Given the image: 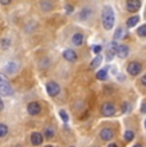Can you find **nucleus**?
<instances>
[{"instance_id":"f257e3e1","label":"nucleus","mask_w":146,"mask_h":147,"mask_svg":"<svg viewBox=\"0 0 146 147\" xmlns=\"http://www.w3.org/2000/svg\"><path fill=\"white\" fill-rule=\"evenodd\" d=\"M116 17H114V12L112 9V7L106 5V7L103 8L101 10V22H103V26L106 31L112 30L114 26V21H116Z\"/></svg>"},{"instance_id":"f03ea898","label":"nucleus","mask_w":146,"mask_h":147,"mask_svg":"<svg viewBox=\"0 0 146 147\" xmlns=\"http://www.w3.org/2000/svg\"><path fill=\"white\" fill-rule=\"evenodd\" d=\"M100 111H101V114L104 117H113L117 113V107L112 102H104L101 107H100Z\"/></svg>"},{"instance_id":"7ed1b4c3","label":"nucleus","mask_w":146,"mask_h":147,"mask_svg":"<svg viewBox=\"0 0 146 147\" xmlns=\"http://www.w3.org/2000/svg\"><path fill=\"white\" fill-rule=\"evenodd\" d=\"M46 92L49 96H51V97H55L57 95H59V92H60V87H59V84L57 82H49V83L46 84Z\"/></svg>"},{"instance_id":"20e7f679","label":"nucleus","mask_w":146,"mask_h":147,"mask_svg":"<svg viewBox=\"0 0 146 147\" xmlns=\"http://www.w3.org/2000/svg\"><path fill=\"white\" fill-rule=\"evenodd\" d=\"M142 70V65L140 63H137V61H131L130 64H128L127 67V72L128 74L133 76V77H136V76H139V73Z\"/></svg>"},{"instance_id":"39448f33","label":"nucleus","mask_w":146,"mask_h":147,"mask_svg":"<svg viewBox=\"0 0 146 147\" xmlns=\"http://www.w3.org/2000/svg\"><path fill=\"white\" fill-rule=\"evenodd\" d=\"M140 7H141V1L140 0H127L126 1V8L131 13H136L140 9Z\"/></svg>"},{"instance_id":"423d86ee","label":"nucleus","mask_w":146,"mask_h":147,"mask_svg":"<svg viewBox=\"0 0 146 147\" xmlns=\"http://www.w3.org/2000/svg\"><path fill=\"white\" fill-rule=\"evenodd\" d=\"M0 95H3V96L13 95V88H12V86L9 84V82L8 81L1 82V83H0Z\"/></svg>"},{"instance_id":"0eeeda50","label":"nucleus","mask_w":146,"mask_h":147,"mask_svg":"<svg viewBox=\"0 0 146 147\" xmlns=\"http://www.w3.org/2000/svg\"><path fill=\"white\" fill-rule=\"evenodd\" d=\"M27 111H28L30 115H37V114H40V111H41L40 104L36 102V101H32V102H30L28 106H27Z\"/></svg>"},{"instance_id":"6e6552de","label":"nucleus","mask_w":146,"mask_h":147,"mask_svg":"<svg viewBox=\"0 0 146 147\" xmlns=\"http://www.w3.org/2000/svg\"><path fill=\"white\" fill-rule=\"evenodd\" d=\"M128 54H130V47L126 46V45H119V46H117V51H116V55L118 58L120 59H124L128 56Z\"/></svg>"},{"instance_id":"1a4fd4ad","label":"nucleus","mask_w":146,"mask_h":147,"mask_svg":"<svg viewBox=\"0 0 146 147\" xmlns=\"http://www.w3.org/2000/svg\"><path fill=\"white\" fill-rule=\"evenodd\" d=\"M63 58L66 59L67 61H69V63H74V61L77 60V54H76L74 50L67 49L63 51Z\"/></svg>"},{"instance_id":"9d476101","label":"nucleus","mask_w":146,"mask_h":147,"mask_svg":"<svg viewBox=\"0 0 146 147\" xmlns=\"http://www.w3.org/2000/svg\"><path fill=\"white\" fill-rule=\"evenodd\" d=\"M43 142H44V136L41 133L33 132V133L31 134V143H32L33 146H40Z\"/></svg>"},{"instance_id":"9b49d317","label":"nucleus","mask_w":146,"mask_h":147,"mask_svg":"<svg viewBox=\"0 0 146 147\" xmlns=\"http://www.w3.org/2000/svg\"><path fill=\"white\" fill-rule=\"evenodd\" d=\"M113 137H114V132H113V129H110V128H104L103 131L100 132V138H101L103 141H110Z\"/></svg>"},{"instance_id":"f8f14e48","label":"nucleus","mask_w":146,"mask_h":147,"mask_svg":"<svg viewBox=\"0 0 146 147\" xmlns=\"http://www.w3.org/2000/svg\"><path fill=\"white\" fill-rule=\"evenodd\" d=\"M83 41H85V37H83L82 33L77 32V33H74V35L72 36V42H73L74 46H81V45L83 44Z\"/></svg>"},{"instance_id":"ddd939ff","label":"nucleus","mask_w":146,"mask_h":147,"mask_svg":"<svg viewBox=\"0 0 146 147\" xmlns=\"http://www.w3.org/2000/svg\"><path fill=\"white\" fill-rule=\"evenodd\" d=\"M117 46L118 45L116 44V42H112L110 45H109V49L108 51H106V58H108V60H112V59L116 56V51H117Z\"/></svg>"},{"instance_id":"4468645a","label":"nucleus","mask_w":146,"mask_h":147,"mask_svg":"<svg viewBox=\"0 0 146 147\" xmlns=\"http://www.w3.org/2000/svg\"><path fill=\"white\" fill-rule=\"evenodd\" d=\"M17 68H18V64L16 63V61H9V63L5 65V72L7 73H10V74H13V73H16Z\"/></svg>"},{"instance_id":"2eb2a0df","label":"nucleus","mask_w":146,"mask_h":147,"mask_svg":"<svg viewBox=\"0 0 146 147\" xmlns=\"http://www.w3.org/2000/svg\"><path fill=\"white\" fill-rule=\"evenodd\" d=\"M139 21H140V17L139 16H133V17H131V18L127 19L126 24H127V27H135L137 23H139Z\"/></svg>"},{"instance_id":"dca6fc26","label":"nucleus","mask_w":146,"mask_h":147,"mask_svg":"<svg viewBox=\"0 0 146 147\" xmlns=\"http://www.w3.org/2000/svg\"><path fill=\"white\" fill-rule=\"evenodd\" d=\"M44 137L46 138V140L53 138L54 137V129H53L51 127H46V128L44 129Z\"/></svg>"},{"instance_id":"f3484780","label":"nucleus","mask_w":146,"mask_h":147,"mask_svg":"<svg viewBox=\"0 0 146 147\" xmlns=\"http://www.w3.org/2000/svg\"><path fill=\"white\" fill-rule=\"evenodd\" d=\"M106 76H108V68H104V69H100L96 74V78L100 81L106 80Z\"/></svg>"},{"instance_id":"a211bd4d","label":"nucleus","mask_w":146,"mask_h":147,"mask_svg":"<svg viewBox=\"0 0 146 147\" xmlns=\"http://www.w3.org/2000/svg\"><path fill=\"white\" fill-rule=\"evenodd\" d=\"M40 5H41V8H43L44 10H50L53 8V3L50 1V0H43Z\"/></svg>"},{"instance_id":"6ab92c4d","label":"nucleus","mask_w":146,"mask_h":147,"mask_svg":"<svg viewBox=\"0 0 146 147\" xmlns=\"http://www.w3.org/2000/svg\"><path fill=\"white\" fill-rule=\"evenodd\" d=\"M101 61H103V58L100 55H97L96 58H95L94 60L91 61V65H90V67H91V68H97L100 64H101Z\"/></svg>"},{"instance_id":"aec40b11","label":"nucleus","mask_w":146,"mask_h":147,"mask_svg":"<svg viewBox=\"0 0 146 147\" xmlns=\"http://www.w3.org/2000/svg\"><path fill=\"white\" fill-rule=\"evenodd\" d=\"M135 138V133L132 131H126L124 133V141H127V142H130Z\"/></svg>"},{"instance_id":"412c9836","label":"nucleus","mask_w":146,"mask_h":147,"mask_svg":"<svg viewBox=\"0 0 146 147\" xmlns=\"http://www.w3.org/2000/svg\"><path fill=\"white\" fill-rule=\"evenodd\" d=\"M8 134V127L5 124H0V138Z\"/></svg>"},{"instance_id":"4be33fe9","label":"nucleus","mask_w":146,"mask_h":147,"mask_svg":"<svg viewBox=\"0 0 146 147\" xmlns=\"http://www.w3.org/2000/svg\"><path fill=\"white\" fill-rule=\"evenodd\" d=\"M0 44H1V47H3V49L7 50L8 47L10 46V40H9V38H7V37H4V38L1 40V42H0Z\"/></svg>"},{"instance_id":"5701e85b","label":"nucleus","mask_w":146,"mask_h":147,"mask_svg":"<svg viewBox=\"0 0 146 147\" xmlns=\"http://www.w3.org/2000/svg\"><path fill=\"white\" fill-rule=\"evenodd\" d=\"M137 35L141 37H146V26H141L137 28Z\"/></svg>"},{"instance_id":"b1692460","label":"nucleus","mask_w":146,"mask_h":147,"mask_svg":"<svg viewBox=\"0 0 146 147\" xmlns=\"http://www.w3.org/2000/svg\"><path fill=\"white\" fill-rule=\"evenodd\" d=\"M59 115H60V118H62V120H63V121H66V123L68 121V119H69L68 114H67L64 110H60V111H59Z\"/></svg>"},{"instance_id":"393cba45","label":"nucleus","mask_w":146,"mask_h":147,"mask_svg":"<svg viewBox=\"0 0 146 147\" xmlns=\"http://www.w3.org/2000/svg\"><path fill=\"white\" fill-rule=\"evenodd\" d=\"M90 13H91V12H90V9H83L82 13H81V19H86L89 17Z\"/></svg>"},{"instance_id":"a878e982","label":"nucleus","mask_w":146,"mask_h":147,"mask_svg":"<svg viewBox=\"0 0 146 147\" xmlns=\"http://www.w3.org/2000/svg\"><path fill=\"white\" fill-rule=\"evenodd\" d=\"M101 45H95V46H92V51H94L95 54H99L100 51H101Z\"/></svg>"},{"instance_id":"bb28decb","label":"nucleus","mask_w":146,"mask_h":147,"mask_svg":"<svg viewBox=\"0 0 146 147\" xmlns=\"http://www.w3.org/2000/svg\"><path fill=\"white\" fill-rule=\"evenodd\" d=\"M120 36H122V28H118L116 31V33H114V38H120Z\"/></svg>"},{"instance_id":"cd10ccee","label":"nucleus","mask_w":146,"mask_h":147,"mask_svg":"<svg viewBox=\"0 0 146 147\" xmlns=\"http://www.w3.org/2000/svg\"><path fill=\"white\" fill-rule=\"evenodd\" d=\"M10 3H12V0H0V4H3V5H8Z\"/></svg>"},{"instance_id":"c85d7f7f","label":"nucleus","mask_w":146,"mask_h":147,"mask_svg":"<svg viewBox=\"0 0 146 147\" xmlns=\"http://www.w3.org/2000/svg\"><path fill=\"white\" fill-rule=\"evenodd\" d=\"M66 10L68 13H72L73 12V7H72V5H66Z\"/></svg>"},{"instance_id":"c756f323","label":"nucleus","mask_w":146,"mask_h":147,"mask_svg":"<svg viewBox=\"0 0 146 147\" xmlns=\"http://www.w3.org/2000/svg\"><path fill=\"white\" fill-rule=\"evenodd\" d=\"M141 111L144 113V114H146V101L141 105Z\"/></svg>"},{"instance_id":"7c9ffc66","label":"nucleus","mask_w":146,"mask_h":147,"mask_svg":"<svg viewBox=\"0 0 146 147\" xmlns=\"http://www.w3.org/2000/svg\"><path fill=\"white\" fill-rule=\"evenodd\" d=\"M141 83H142V84H144V86H146V74H145V76H144V77H142V78H141Z\"/></svg>"},{"instance_id":"2f4dec72","label":"nucleus","mask_w":146,"mask_h":147,"mask_svg":"<svg viewBox=\"0 0 146 147\" xmlns=\"http://www.w3.org/2000/svg\"><path fill=\"white\" fill-rule=\"evenodd\" d=\"M4 109V102H3V100H1V97H0V111Z\"/></svg>"},{"instance_id":"473e14b6","label":"nucleus","mask_w":146,"mask_h":147,"mask_svg":"<svg viewBox=\"0 0 146 147\" xmlns=\"http://www.w3.org/2000/svg\"><path fill=\"white\" fill-rule=\"evenodd\" d=\"M108 147H118V146L116 145V143H109V145H108Z\"/></svg>"},{"instance_id":"72a5a7b5","label":"nucleus","mask_w":146,"mask_h":147,"mask_svg":"<svg viewBox=\"0 0 146 147\" xmlns=\"http://www.w3.org/2000/svg\"><path fill=\"white\" fill-rule=\"evenodd\" d=\"M123 111H127V104H124V105H123Z\"/></svg>"},{"instance_id":"f704fd0d","label":"nucleus","mask_w":146,"mask_h":147,"mask_svg":"<svg viewBox=\"0 0 146 147\" xmlns=\"http://www.w3.org/2000/svg\"><path fill=\"white\" fill-rule=\"evenodd\" d=\"M133 147H142V145H140V143H137V145H135Z\"/></svg>"},{"instance_id":"c9c22d12","label":"nucleus","mask_w":146,"mask_h":147,"mask_svg":"<svg viewBox=\"0 0 146 147\" xmlns=\"http://www.w3.org/2000/svg\"><path fill=\"white\" fill-rule=\"evenodd\" d=\"M45 147H54V146H51V145H47V146H45Z\"/></svg>"},{"instance_id":"e433bc0d","label":"nucleus","mask_w":146,"mask_h":147,"mask_svg":"<svg viewBox=\"0 0 146 147\" xmlns=\"http://www.w3.org/2000/svg\"><path fill=\"white\" fill-rule=\"evenodd\" d=\"M145 127H146V120H145Z\"/></svg>"},{"instance_id":"4c0bfd02","label":"nucleus","mask_w":146,"mask_h":147,"mask_svg":"<svg viewBox=\"0 0 146 147\" xmlns=\"http://www.w3.org/2000/svg\"><path fill=\"white\" fill-rule=\"evenodd\" d=\"M92 147H97V146H92Z\"/></svg>"},{"instance_id":"58836bf2","label":"nucleus","mask_w":146,"mask_h":147,"mask_svg":"<svg viewBox=\"0 0 146 147\" xmlns=\"http://www.w3.org/2000/svg\"><path fill=\"white\" fill-rule=\"evenodd\" d=\"M71 147H73V146H71Z\"/></svg>"}]
</instances>
